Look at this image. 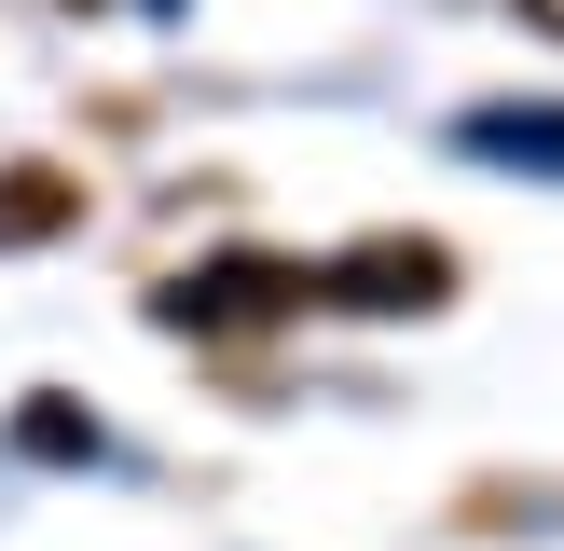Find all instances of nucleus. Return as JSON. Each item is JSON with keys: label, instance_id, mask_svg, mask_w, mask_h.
Returning a JSON list of instances; mask_svg holds the SVG:
<instances>
[{"label": "nucleus", "instance_id": "obj_1", "mask_svg": "<svg viewBox=\"0 0 564 551\" xmlns=\"http://www.w3.org/2000/svg\"><path fill=\"white\" fill-rule=\"evenodd\" d=\"M317 290L358 303V317H427V303L455 290V248H427V235H372V248H345Z\"/></svg>", "mask_w": 564, "mask_h": 551}, {"label": "nucleus", "instance_id": "obj_2", "mask_svg": "<svg viewBox=\"0 0 564 551\" xmlns=\"http://www.w3.org/2000/svg\"><path fill=\"white\" fill-rule=\"evenodd\" d=\"M303 290H317L303 262H207V276H180L152 317H165V331H262V317H290Z\"/></svg>", "mask_w": 564, "mask_h": 551}, {"label": "nucleus", "instance_id": "obj_3", "mask_svg": "<svg viewBox=\"0 0 564 551\" xmlns=\"http://www.w3.org/2000/svg\"><path fill=\"white\" fill-rule=\"evenodd\" d=\"M468 152H482V165H538V180H564V110H551V97L468 110Z\"/></svg>", "mask_w": 564, "mask_h": 551}, {"label": "nucleus", "instance_id": "obj_4", "mask_svg": "<svg viewBox=\"0 0 564 551\" xmlns=\"http://www.w3.org/2000/svg\"><path fill=\"white\" fill-rule=\"evenodd\" d=\"M14 441L69 468V455H97V413H69V400H28V413H14Z\"/></svg>", "mask_w": 564, "mask_h": 551}, {"label": "nucleus", "instance_id": "obj_5", "mask_svg": "<svg viewBox=\"0 0 564 551\" xmlns=\"http://www.w3.org/2000/svg\"><path fill=\"white\" fill-rule=\"evenodd\" d=\"M523 14H538V28H564V0H523Z\"/></svg>", "mask_w": 564, "mask_h": 551}]
</instances>
